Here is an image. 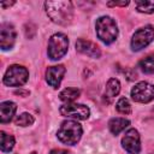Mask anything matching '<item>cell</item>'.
I'll return each instance as SVG.
<instances>
[{
	"instance_id": "6da1fadb",
	"label": "cell",
	"mask_w": 154,
	"mask_h": 154,
	"mask_svg": "<svg viewBox=\"0 0 154 154\" xmlns=\"http://www.w3.org/2000/svg\"><path fill=\"white\" fill-rule=\"evenodd\" d=\"M46 12L52 22L59 25H67L73 17V7L71 1H46Z\"/></svg>"
},
{
	"instance_id": "7a4b0ae2",
	"label": "cell",
	"mask_w": 154,
	"mask_h": 154,
	"mask_svg": "<svg viewBox=\"0 0 154 154\" xmlns=\"http://www.w3.org/2000/svg\"><path fill=\"white\" fill-rule=\"evenodd\" d=\"M82 132L83 130H82L81 124H78L75 120H65L61 123L57 132V136L64 144L73 146L81 140Z\"/></svg>"
},
{
	"instance_id": "3957f363",
	"label": "cell",
	"mask_w": 154,
	"mask_h": 154,
	"mask_svg": "<svg viewBox=\"0 0 154 154\" xmlns=\"http://www.w3.org/2000/svg\"><path fill=\"white\" fill-rule=\"evenodd\" d=\"M96 34L97 37L105 43H112L118 36V28L111 17L103 16L96 20Z\"/></svg>"
},
{
	"instance_id": "277c9868",
	"label": "cell",
	"mask_w": 154,
	"mask_h": 154,
	"mask_svg": "<svg viewBox=\"0 0 154 154\" xmlns=\"http://www.w3.org/2000/svg\"><path fill=\"white\" fill-rule=\"evenodd\" d=\"M69 47V40L67 36L63 32H58L51 36L48 42V57L52 60H58L63 58Z\"/></svg>"
},
{
	"instance_id": "5b68a950",
	"label": "cell",
	"mask_w": 154,
	"mask_h": 154,
	"mask_svg": "<svg viewBox=\"0 0 154 154\" xmlns=\"http://www.w3.org/2000/svg\"><path fill=\"white\" fill-rule=\"evenodd\" d=\"M28 78L29 72L24 66L11 65L4 76V84L8 87H20L24 83H26Z\"/></svg>"
},
{
	"instance_id": "8992f818",
	"label": "cell",
	"mask_w": 154,
	"mask_h": 154,
	"mask_svg": "<svg viewBox=\"0 0 154 154\" xmlns=\"http://www.w3.org/2000/svg\"><path fill=\"white\" fill-rule=\"evenodd\" d=\"M154 40V28L152 25H146L138 29L131 38V48L132 51H141L147 47Z\"/></svg>"
},
{
	"instance_id": "52a82bcc",
	"label": "cell",
	"mask_w": 154,
	"mask_h": 154,
	"mask_svg": "<svg viewBox=\"0 0 154 154\" xmlns=\"http://www.w3.org/2000/svg\"><path fill=\"white\" fill-rule=\"evenodd\" d=\"M131 97L136 102L147 103L154 100V85L148 82H140L131 89Z\"/></svg>"
},
{
	"instance_id": "ba28073f",
	"label": "cell",
	"mask_w": 154,
	"mask_h": 154,
	"mask_svg": "<svg viewBox=\"0 0 154 154\" xmlns=\"http://www.w3.org/2000/svg\"><path fill=\"white\" fill-rule=\"evenodd\" d=\"M59 112L64 117H70L75 119H87L90 114V111L87 106L81 105V103H65L59 108Z\"/></svg>"
},
{
	"instance_id": "9c48e42d",
	"label": "cell",
	"mask_w": 154,
	"mask_h": 154,
	"mask_svg": "<svg viewBox=\"0 0 154 154\" xmlns=\"http://www.w3.org/2000/svg\"><path fill=\"white\" fill-rule=\"evenodd\" d=\"M123 148L129 154H138L141 150V142H140V134L136 129H129L124 137L122 138Z\"/></svg>"
},
{
	"instance_id": "30bf717a",
	"label": "cell",
	"mask_w": 154,
	"mask_h": 154,
	"mask_svg": "<svg viewBox=\"0 0 154 154\" xmlns=\"http://www.w3.org/2000/svg\"><path fill=\"white\" fill-rule=\"evenodd\" d=\"M16 41V30L12 24L2 23L0 26V47L1 49H11Z\"/></svg>"
},
{
	"instance_id": "8fae6325",
	"label": "cell",
	"mask_w": 154,
	"mask_h": 154,
	"mask_svg": "<svg viewBox=\"0 0 154 154\" xmlns=\"http://www.w3.org/2000/svg\"><path fill=\"white\" fill-rule=\"evenodd\" d=\"M65 67L63 65H55V66H51L47 69L46 71V81L47 83L53 87V88H58L61 83V79L65 75Z\"/></svg>"
},
{
	"instance_id": "7c38bea8",
	"label": "cell",
	"mask_w": 154,
	"mask_h": 154,
	"mask_svg": "<svg viewBox=\"0 0 154 154\" xmlns=\"http://www.w3.org/2000/svg\"><path fill=\"white\" fill-rule=\"evenodd\" d=\"M76 49L79 53L85 54V55L91 57V58H100V55H101V51L95 43H93L91 41H88V40H83V38L77 40Z\"/></svg>"
},
{
	"instance_id": "4fadbf2b",
	"label": "cell",
	"mask_w": 154,
	"mask_h": 154,
	"mask_svg": "<svg viewBox=\"0 0 154 154\" xmlns=\"http://www.w3.org/2000/svg\"><path fill=\"white\" fill-rule=\"evenodd\" d=\"M17 106L12 101H4L0 103V122L1 123H8L13 118L16 113Z\"/></svg>"
},
{
	"instance_id": "5bb4252c",
	"label": "cell",
	"mask_w": 154,
	"mask_h": 154,
	"mask_svg": "<svg viewBox=\"0 0 154 154\" xmlns=\"http://www.w3.org/2000/svg\"><path fill=\"white\" fill-rule=\"evenodd\" d=\"M130 125V122L125 118H112L108 123V128L113 135L120 134L125 128Z\"/></svg>"
},
{
	"instance_id": "9a60e30c",
	"label": "cell",
	"mask_w": 154,
	"mask_h": 154,
	"mask_svg": "<svg viewBox=\"0 0 154 154\" xmlns=\"http://www.w3.org/2000/svg\"><path fill=\"white\" fill-rule=\"evenodd\" d=\"M120 91V83L117 78H111L107 84H106V89H105V96L108 97L109 100L113 99L114 96H117Z\"/></svg>"
},
{
	"instance_id": "2e32d148",
	"label": "cell",
	"mask_w": 154,
	"mask_h": 154,
	"mask_svg": "<svg viewBox=\"0 0 154 154\" xmlns=\"http://www.w3.org/2000/svg\"><path fill=\"white\" fill-rule=\"evenodd\" d=\"M79 94H81V91L77 88H65L59 94V97H60V100L70 103V102H73L76 99H78L79 97Z\"/></svg>"
},
{
	"instance_id": "e0dca14e",
	"label": "cell",
	"mask_w": 154,
	"mask_h": 154,
	"mask_svg": "<svg viewBox=\"0 0 154 154\" xmlns=\"http://www.w3.org/2000/svg\"><path fill=\"white\" fill-rule=\"evenodd\" d=\"M1 150L4 153H10L14 146V137L12 135L6 134L5 131H1Z\"/></svg>"
},
{
	"instance_id": "ac0fdd59",
	"label": "cell",
	"mask_w": 154,
	"mask_h": 154,
	"mask_svg": "<svg viewBox=\"0 0 154 154\" xmlns=\"http://www.w3.org/2000/svg\"><path fill=\"white\" fill-rule=\"evenodd\" d=\"M137 11L142 13H153L154 12V0H142L135 1Z\"/></svg>"
},
{
	"instance_id": "d6986e66",
	"label": "cell",
	"mask_w": 154,
	"mask_h": 154,
	"mask_svg": "<svg viewBox=\"0 0 154 154\" xmlns=\"http://www.w3.org/2000/svg\"><path fill=\"white\" fill-rule=\"evenodd\" d=\"M138 67L144 73H154V57H147L138 63Z\"/></svg>"
},
{
	"instance_id": "ffe728a7",
	"label": "cell",
	"mask_w": 154,
	"mask_h": 154,
	"mask_svg": "<svg viewBox=\"0 0 154 154\" xmlns=\"http://www.w3.org/2000/svg\"><path fill=\"white\" fill-rule=\"evenodd\" d=\"M34 123V117L29 113H22L14 119V124L18 126H29Z\"/></svg>"
},
{
	"instance_id": "44dd1931",
	"label": "cell",
	"mask_w": 154,
	"mask_h": 154,
	"mask_svg": "<svg viewBox=\"0 0 154 154\" xmlns=\"http://www.w3.org/2000/svg\"><path fill=\"white\" fill-rule=\"evenodd\" d=\"M117 111L122 114H129L131 112V105L129 102V100L126 97H120L117 102V106H116Z\"/></svg>"
},
{
	"instance_id": "7402d4cb",
	"label": "cell",
	"mask_w": 154,
	"mask_h": 154,
	"mask_svg": "<svg viewBox=\"0 0 154 154\" xmlns=\"http://www.w3.org/2000/svg\"><path fill=\"white\" fill-rule=\"evenodd\" d=\"M107 5L108 6H126V5H129V1H122V2H119V1H109V2H107Z\"/></svg>"
},
{
	"instance_id": "603a6c76",
	"label": "cell",
	"mask_w": 154,
	"mask_h": 154,
	"mask_svg": "<svg viewBox=\"0 0 154 154\" xmlns=\"http://www.w3.org/2000/svg\"><path fill=\"white\" fill-rule=\"evenodd\" d=\"M49 154H69V152L65 149H53L49 152Z\"/></svg>"
},
{
	"instance_id": "cb8c5ba5",
	"label": "cell",
	"mask_w": 154,
	"mask_h": 154,
	"mask_svg": "<svg viewBox=\"0 0 154 154\" xmlns=\"http://www.w3.org/2000/svg\"><path fill=\"white\" fill-rule=\"evenodd\" d=\"M13 4H14V1H11V2L8 1V2H1L0 5H1L2 7H6V6H11V5H13Z\"/></svg>"
},
{
	"instance_id": "d4e9b609",
	"label": "cell",
	"mask_w": 154,
	"mask_h": 154,
	"mask_svg": "<svg viewBox=\"0 0 154 154\" xmlns=\"http://www.w3.org/2000/svg\"><path fill=\"white\" fill-rule=\"evenodd\" d=\"M16 94H18V95H19V94H22V95H28L29 93H28V91H22V90H18V91H16Z\"/></svg>"
},
{
	"instance_id": "484cf974",
	"label": "cell",
	"mask_w": 154,
	"mask_h": 154,
	"mask_svg": "<svg viewBox=\"0 0 154 154\" xmlns=\"http://www.w3.org/2000/svg\"><path fill=\"white\" fill-rule=\"evenodd\" d=\"M30 154H36V152H31V153H30Z\"/></svg>"
}]
</instances>
